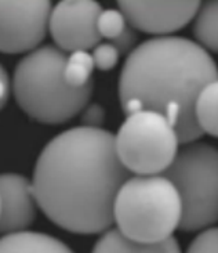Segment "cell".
Wrapping results in <instances>:
<instances>
[{
    "label": "cell",
    "instance_id": "6",
    "mask_svg": "<svg viewBox=\"0 0 218 253\" xmlns=\"http://www.w3.org/2000/svg\"><path fill=\"white\" fill-rule=\"evenodd\" d=\"M180 143L174 126L153 111L129 115L115 136L117 157L136 176L163 174L177 157Z\"/></svg>",
    "mask_w": 218,
    "mask_h": 253
},
{
    "label": "cell",
    "instance_id": "14",
    "mask_svg": "<svg viewBox=\"0 0 218 253\" xmlns=\"http://www.w3.org/2000/svg\"><path fill=\"white\" fill-rule=\"evenodd\" d=\"M195 117L203 134L218 137V79L206 84L199 93Z\"/></svg>",
    "mask_w": 218,
    "mask_h": 253
},
{
    "label": "cell",
    "instance_id": "13",
    "mask_svg": "<svg viewBox=\"0 0 218 253\" xmlns=\"http://www.w3.org/2000/svg\"><path fill=\"white\" fill-rule=\"evenodd\" d=\"M193 35L205 50L218 54V0L200 4L195 17Z\"/></svg>",
    "mask_w": 218,
    "mask_h": 253
},
{
    "label": "cell",
    "instance_id": "3",
    "mask_svg": "<svg viewBox=\"0 0 218 253\" xmlns=\"http://www.w3.org/2000/svg\"><path fill=\"white\" fill-rule=\"evenodd\" d=\"M68 55L46 44L22 57L13 75L15 103L28 117L44 125H61L89 105L94 82L82 89L69 86L64 71Z\"/></svg>",
    "mask_w": 218,
    "mask_h": 253
},
{
    "label": "cell",
    "instance_id": "16",
    "mask_svg": "<svg viewBox=\"0 0 218 253\" xmlns=\"http://www.w3.org/2000/svg\"><path fill=\"white\" fill-rule=\"evenodd\" d=\"M97 25H98V32L101 35V38L112 42L124 32L129 22L120 10L108 8V10H103V13L100 14Z\"/></svg>",
    "mask_w": 218,
    "mask_h": 253
},
{
    "label": "cell",
    "instance_id": "15",
    "mask_svg": "<svg viewBox=\"0 0 218 253\" xmlns=\"http://www.w3.org/2000/svg\"><path fill=\"white\" fill-rule=\"evenodd\" d=\"M96 68L93 55L87 51H73L68 55L67 67L64 71L65 81L69 86L82 89L93 81V69Z\"/></svg>",
    "mask_w": 218,
    "mask_h": 253
},
{
    "label": "cell",
    "instance_id": "20",
    "mask_svg": "<svg viewBox=\"0 0 218 253\" xmlns=\"http://www.w3.org/2000/svg\"><path fill=\"white\" fill-rule=\"evenodd\" d=\"M137 41H138L137 29H134L129 24L120 36H117L115 41L109 42V43H112L117 48L120 55H130L137 48Z\"/></svg>",
    "mask_w": 218,
    "mask_h": 253
},
{
    "label": "cell",
    "instance_id": "12",
    "mask_svg": "<svg viewBox=\"0 0 218 253\" xmlns=\"http://www.w3.org/2000/svg\"><path fill=\"white\" fill-rule=\"evenodd\" d=\"M0 253H73L64 242L47 234L24 231L4 235Z\"/></svg>",
    "mask_w": 218,
    "mask_h": 253
},
{
    "label": "cell",
    "instance_id": "7",
    "mask_svg": "<svg viewBox=\"0 0 218 253\" xmlns=\"http://www.w3.org/2000/svg\"><path fill=\"white\" fill-rule=\"evenodd\" d=\"M53 4L48 0L0 1V48L6 54L31 53L50 31Z\"/></svg>",
    "mask_w": 218,
    "mask_h": 253
},
{
    "label": "cell",
    "instance_id": "19",
    "mask_svg": "<svg viewBox=\"0 0 218 253\" xmlns=\"http://www.w3.org/2000/svg\"><path fill=\"white\" fill-rule=\"evenodd\" d=\"M107 112L100 104H89L84 110L82 111V118L80 122L84 127H91V129H101V126L105 122Z\"/></svg>",
    "mask_w": 218,
    "mask_h": 253
},
{
    "label": "cell",
    "instance_id": "4",
    "mask_svg": "<svg viewBox=\"0 0 218 253\" xmlns=\"http://www.w3.org/2000/svg\"><path fill=\"white\" fill-rule=\"evenodd\" d=\"M113 217L126 238L157 244L180 228L182 202L176 185L163 174L133 176L117 192Z\"/></svg>",
    "mask_w": 218,
    "mask_h": 253
},
{
    "label": "cell",
    "instance_id": "8",
    "mask_svg": "<svg viewBox=\"0 0 218 253\" xmlns=\"http://www.w3.org/2000/svg\"><path fill=\"white\" fill-rule=\"evenodd\" d=\"M103 7L94 0H62L53 8L50 34L62 51H87L101 43L98 18Z\"/></svg>",
    "mask_w": 218,
    "mask_h": 253
},
{
    "label": "cell",
    "instance_id": "9",
    "mask_svg": "<svg viewBox=\"0 0 218 253\" xmlns=\"http://www.w3.org/2000/svg\"><path fill=\"white\" fill-rule=\"evenodd\" d=\"M200 1H117L119 10L124 14L131 27L145 34L170 36L188 25L198 14Z\"/></svg>",
    "mask_w": 218,
    "mask_h": 253
},
{
    "label": "cell",
    "instance_id": "5",
    "mask_svg": "<svg viewBox=\"0 0 218 253\" xmlns=\"http://www.w3.org/2000/svg\"><path fill=\"white\" fill-rule=\"evenodd\" d=\"M182 202L180 230H206L218 223V150L206 143L184 144L163 173Z\"/></svg>",
    "mask_w": 218,
    "mask_h": 253
},
{
    "label": "cell",
    "instance_id": "1",
    "mask_svg": "<svg viewBox=\"0 0 218 253\" xmlns=\"http://www.w3.org/2000/svg\"><path fill=\"white\" fill-rule=\"evenodd\" d=\"M129 178L116 152L115 136L77 126L41 150L32 191L41 212L58 227L73 234H104L115 223V199Z\"/></svg>",
    "mask_w": 218,
    "mask_h": 253
},
{
    "label": "cell",
    "instance_id": "17",
    "mask_svg": "<svg viewBox=\"0 0 218 253\" xmlns=\"http://www.w3.org/2000/svg\"><path fill=\"white\" fill-rule=\"evenodd\" d=\"M93 60L97 69L100 71H110L117 65L120 53L112 43H100L93 50Z\"/></svg>",
    "mask_w": 218,
    "mask_h": 253
},
{
    "label": "cell",
    "instance_id": "18",
    "mask_svg": "<svg viewBox=\"0 0 218 253\" xmlns=\"http://www.w3.org/2000/svg\"><path fill=\"white\" fill-rule=\"evenodd\" d=\"M186 253H218V227H209L199 233Z\"/></svg>",
    "mask_w": 218,
    "mask_h": 253
},
{
    "label": "cell",
    "instance_id": "21",
    "mask_svg": "<svg viewBox=\"0 0 218 253\" xmlns=\"http://www.w3.org/2000/svg\"><path fill=\"white\" fill-rule=\"evenodd\" d=\"M13 89V83H10V78L6 69L1 68V107H4L10 96V90Z\"/></svg>",
    "mask_w": 218,
    "mask_h": 253
},
{
    "label": "cell",
    "instance_id": "11",
    "mask_svg": "<svg viewBox=\"0 0 218 253\" xmlns=\"http://www.w3.org/2000/svg\"><path fill=\"white\" fill-rule=\"evenodd\" d=\"M91 253H181V248L174 237L157 244H141L126 238L117 228H109Z\"/></svg>",
    "mask_w": 218,
    "mask_h": 253
},
{
    "label": "cell",
    "instance_id": "10",
    "mask_svg": "<svg viewBox=\"0 0 218 253\" xmlns=\"http://www.w3.org/2000/svg\"><path fill=\"white\" fill-rule=\"evenodd\" d=\"M0 230L4 235L24 233L36 217L32 183L22 174L4 173L0 178Z\"/></svg>",
    "mask_w": 218,
    "mask_h": 253
},
{
    "label": "cell",
    "instance_id": "2",
    "mask_svg": "<svg viewBox=\"0 0 218 253\" xmlns=\"http://www.w3.org/2000/svg\"><path fill=\"white\" fill-rule=\"evenodd\" d=\"M218 79V67L199 43L181 36L145 41L127 55L119 78V100L126 117L153 111L177 131L181 144L203 136L195 117L199 93Z\"/></svg>",
    "mask_w": 218,
    "mask_h": 253
}]
</instances>
